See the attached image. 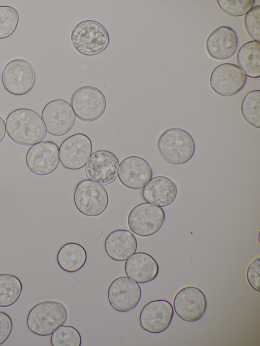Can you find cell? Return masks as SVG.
I'll return each mask as SVG.
<instances>
[{
  "label": "cell",
  "instance_id": "f546056e",
  "mask_svg": "<svg viewBox=\"0 0 260 346\" xmlns=\"http://www.w3.org/2000/svg\"><path fill=\"white\" fill-rule=\"evenodd\" d=\"M260 257L250 262L246 271L247 280L251 288L259 292Z\"/></svg>",
  "mask_w": 260,
  "mask_h": 346
},
{
  "label": "cell",
  "instance_id": "ac0fdd59",
  "mask_svg": "<svg viewBox=\"0 0 260 346\" xmlns=\"http://www.w3.org/2000/svg\"><path fill=\"white\" fill-rule=\"evenodd\" d=\"M238 46L236 31L227 26L215 28L209 34L206 42V48L209 56L218 60L231 57L237 51Z\"/></svg>",
  "mask_w": 260,
  "mask_h": 346
},
{
  "label": "cell",
  "instance_id": "30bf717a",
  "mask_svg": "<svg viewBox=\"0 0 260 346\" xmlns=\"http://www.w3.org/2000/svg\"><path fill=\"white\" fill-rule=\"evenodd\" d=\"M246 81L247 77L237 65L224 63L213 70L209 84L217 94L231 96L239 93L245 86Z\"/></svg>",
  "mask_w": 260,
  "mask_h": 346
},
{
  "label": "cell",
  "instance_id": "4316f807",
  "mask_svg": "<svg viewBox=\"0 0 260 346\" xmlns=\"http://www.w3.org/2000/svg\"><path fill=\"white\" fill-rule=\"evenodd\" d=\"M19 21L17 11L10 6H0V39H5L15 31Z\"/></svg>",
  "mask_w": 260,
  "mask_h": 346
},
{
  "label": "cell",
  "instance_id": "484cf974",
  "mask_svg": "<svg viewBox=\"0 0 260 346\" xmlns=\"http://www.w3.org/2000/svg\"><path fill=\"white\" fill-rule=\"evenodd\" d=\"M81 336L78 330L70 325H61L57 328L50 337L52 346H80Z\"/></svg>",
  "mask_w": 260,
  "mask_h": 346
},
{
  "label": "cell",
  "instance_id": "5bb4252c",
  "mask_svg": "<svg viewBox=\"0 0 260 346\" xmlns=\"http://www.w3.org/2000/svg\"><path fill=\"white\" fill-rule=\"evenodd\" d=\"M59 162L58 147L50 141L32 145L25 156L27 167L31 172L38 176L52 173L57 167Z\"/></svg>",
  "mask_w": 260,
  "mask_h": 346
},
{
  "label": "cell",
  "instance_id": "2e32d148",
  "mask_svg": "<svg viewBox=\"0 0 260 346\" xmlns=\"http://www.w3.org/2000/svg\"><path fill=\"white\" fill-rule=\"evenodd\" d=\"M119 161L111 152L101 150L93 153L85 165L87 178L102 185L111 184L117 177Z\"/></svg>",
  "mask_w": 260,
  "mask_h": 346
},
{
  "label": "cell",
  "instance_id": "7c38bea8",
  "mask_svg": "<svg viewBox=\"0 0 260 346\" xmlns=\"http://www.w3.org/2000/svg\"><path fill=\"white\" fill-rule=\"evenodd\" d=\"M207 305L205 294L199 288L187 286L179 290L173 300V308L181 319L194 322L201 319Z\"/></svg>",
  "mask_w": 260,
  "mask_h": 346
},
{
  "label": "cell",
  "instance_id": "d6986e66",
  "mask_svg": "<svg viewBox=\"0 0 260 346\" xmlns=\"http://www.w3.org/2000/svg\"><path fill=\"white\" fill-rule=\"evenodd\" d=\"M177 194L176 184L164 176L152 178L143 188L142 195L147 203L165 207L172 203Z\"/></svg>",
  "mask_w": 260,
  "mask_h": 346
},
{
  "label": "cell",
  "instance_id": "4dcf8cb0",
  "mask_svg": "<svg viewBox=\"0 0 260 346\" xmlns=\"http://www.w3.org/2000/svg\"><path fill=\"white\" fill-rule=\"evenodd\" d=\"M13 328V321L7 313L0 311V345L10 337Z\"/></svg>",
  "mask_w": 260,
  "mask_h": 346
},
{
  "label": "cell",
  "instance_id": "8fae6325",
  "mask_svg": "<svg viewBox=\"0 0 260 346\" xmlns=\"http://www.w3.org/2000/svg\"><path fill=\"white\" fill-rule=\"evenodd\" d=\"M90 139L81 133L74 134L66 139L59 148V158L67 169L78 170L83 167L91 155Z\"/></svg>",
  "mask_w": 260,
  "mask_h": 346
},
{
  "label": "cell",
  "instance_id": "83f0119b",
  "mask_svg": "<svg viewBox=\"0 0 260 346\" xmlns=\"http://www.w3.org/2000/svg\"><path fill=\"white\" fill-rule=\"evenodd\" d=\"M219 8L233 17L242 16L254 6L255 0H217Z\"/></svg>",
  "mask_w": 260,
  "mask_h": 346
},
{
  "label": "cell",
  "instance_id": "e0dca14e",
  "mask_svg": "<svg viewBox=\"0 0 260 346\" xmlns=\"http://www.w3.org/2000/svg\"><path fill=\"white\" fill-rule=\"evenodd\" d=\"M152 168L144 158L130 156L119 164L117 176L121 183L132 189L143 188L152 178Z\"/></svg>",
  "mask_w": 260,
  "mask_h": 346
},
{
  "label": "cell",
  "instance_id": "7402d4cb",
  "mask_svg": "<svg viewBox=\"0 0 260 346\" xmlns=\"http://www.w3.org/2000/svg\"><path fill=\"white\" fill-rule=\"evenodd\" d=\"M239 67L246 77L258 78L260 76V42L250 41L243 44L237 54Z\"/></svg>",
  "mask_w": 260,
  "mask_h": 346
},
{
  "label": "cell",
  "instance_id": "cb8c5ba5",
  "mask_svg": "<svg viewBox=\"0 0 260 346\" xmlns=\"http://www.w3.org/2000/svg\"><path fill=\"white\" fill-rule=\"evenodd\" d=\"M22 291V284L18 277L11 274H0V307L14 304L20 297Z\"/></svg>",
  "mask_w": 260,
  "mask_h": 346
},
{
  "label": "cell",
  "instance_id": "ba28073f",
  "mask_svg": "<svg viewBox=\"0 0 260 346\" xmlns=\"http://www.w3.org/2000/svg\"><path fill=\"white\" fill-rule=\"evenodd\" d=\"M165 220L164 210L158 206L146 202L134 206L128 214L129 229L140 236H148L156 233Z\"/></svg>",
  "mask_w": 260,
  "mask_h": 346
},
{
  "label": "cell",
  "instance_id": "277c9868",
  "mask_svg": "<svg viewBox=\"0 0 260 346\" xmlns=\"http://www.w3.org/2000/svg\"><path fill=\"white\" fill-rule=\"evenodd\" d=\"M71 40L74 49L85 56L103 52L110 42L109 33L100 23L91 20L82 21L73 28Z\"/></svg>",
  "mask_w": 260,
  "mask_h": 346
},
{
  "label": "cell",
  "instance_id": "8992f818",
  "mask_svg": "<svg viewBox=\"0 0 260 346\" xmlns=\"http://www.w3.org/2000/svg\"><path fill=\"white\" fill-rule=\"evenodd\" d=\"M71 106L75 116L84 121H92L104 114L106 108V98L97 88L81 87L72 94Z\"/></svg>",
  "mask_w": 260,
  "mask_h": 346
},
{
  "label": "cell",
  "instance_id": "9a60e30c",
  "mask_svg": "<svg viewBox=\"0 0 260 346\" xmlns=\"http://www.w3.org/2000/svg\"><path fill=\"white\" fill-rule=\"evenodd\" d=\"M173 315L174 308L169 301L162 299L152 300L141 309L140 324L142 329L149 333H159L170 326Z\"/></svg>",
  "mask_w": 260,
  "mask_h": 346
},
{
  "label": "cell",
  "instance_id": "52a82bcc",
  "mask_svg": "<svg viewBox=\"0 0 260 346\" xmlns=\"http://www.w3.org/2000/svg\"><path fill=\"white\" fill-rule=\"evenodd\" d=\"M2 82L5 89L14 95H23L29 92L36 82V73L32 65L27 60L16 59L4 67Z\"/></svg>",
  "mask_w": 260,
  "mask_h": 346
},
{
  "label": "cell",
  "instance_id": "3957f363",
  "mask_svg": "<svg viewBox=\"0 0 260 346\" xmlns=\"http://www.w3.org/2000/svg\"><path fill=\"white\" fill-rule=\"evenodd\" d=\"M157 146L161 158L175 165L188 162L195 151V143L191 135L179 128L165 130L158 137Z\"/></svg>",
  "mask_w": 260,
  "mask_h": 346
},
{
  "label": "cell",
  "instance_id": "9c48e42d",
  "mask_svg": "<svg viewBox=\"0 0 260 346\" xmlns=\"http://www.w3.org/2000/svg\"><path fill=\"white\" fill-rule=\"evenodd\" d=\"M42 119L46 131L53 136H62L68 132L75 122V115L71 105L62 99L47 102L42 112Z\"/></svg>",
  "mask_w": 260,
  "mask_h": 346
},
{
  "label": "cell",
  "instance_id": "7a4b0ae2",
  "mask_svg": "<svg viewBox=\"0 0 260 346\" xmlns=\"http://www.w3.org/2000/svg\"><path fill=\"white\" fill-rule=\"evenodd\" d=\"M68 318V310L62 303L45 301L36 304L30 309L26 324L33 333L45 336L52 334L66 322Z\"/></svg>",
  "mask_w": 260,
  "mask_h": 346
},
{
  "label": "cell",
  "instance_id": "d4e9b609",
  "mask_svg": "<svg viewBox=\"0 0 260 346\" xmlns=\"http://www.w3.org/2000/svg\"><path fill=\"white\" fill-rule=\"evenodd\" d=\"M242 115L250 125L260 128V90L248 92L243 97L241 104Z\"/></svg>",
  "mask_w": 260,
  "mask_h": 346
},
{
  "label": "cell",
  "instance_id": "4fadbf2b",
  "mask_svg": "<svg viewBox=\"0 0 260 346\" xmlns=\"http://www.w3.org/2000/svg\"><path fill=\"white\" fill-rule=\"evenodd\" d=\"M141 296V289L138 283L125 276L114 279L110 283L107 292L111 306L122 313L131 311L136 307Z\"/></svg>",
  "mask_w": 260,
  "mask_h": 346
},
{
  "label": "cell",
  "instance_id": "ffe728a7",
  "mask_svg": "<svg viewBox=\"0 0 260 346\" xmlns=\"http://www.w3.org/2000/svg\"><path fill=\"white\" fill-rule=\"evenodd\" d=\"M124 269L126 275L140 284L147 283L157 276L159 266L150 255L142 252L135 253L125 261Z\"/></svg>",
  "mask_w": 260,
  "mask_h": 346
},
{
  "label": "cell",
  "instance_id": "1f68e13d",
  "mask_svg": "<svg viewBox=\"0 0 260 346\" xmlns=\"http://www.w3.org/2000/svg\"><path fill=\"white\" fill-rule=\"evenodd\" d=\"M6 132V122L0 116V143L3 140Z\"/></svg>",
  "mask_w": 260,
  "mask_h": 346
},
{
  "label": "cell",
  "instance_id": "44dd1931",
  "mask_svg": "<svg viewBox=\"0 0 260 346\" xmlns=\"http://www.w3.org/2000/svg\"><path fill=\"white\" fill-rule=\"evenodd\" d=\"M104 248L106 254L113 260L123 261L134 254L137 241L134 235L125 229H117L106 237Z\"/></svg>",
  "mask_w": 260,
  "mask_h": 346
},
{
  "label": "cell",
  "instance_id": "6da1fadb",
  "mask_svg": "<svg viewBox=\"0 0 260 346\" xmlns=\"http://www.w3.org/2000/svg\"><path fill=\"white\" fill-rule=\"evenodd\" d=\"M6 125L10 138L21 145L32 146L46 136L42 117L29 109L19 108L11 112L7 117Z\"/></svg>",
  "mask_w": 260,
  "mask_h": 346
},
{
  "label": "cell",
  "instance_id": "f1b7e54d",
  "mask_svg": "<svg viewBox=\"0 0 260 346\" xmlns=\"http://www.w3.org/2000/svg\"><path fill=\"white\" fill-rule=\"evenodd\" d=\"M244 24L249 36L257 42L260 41V6H253L245 15Z\"/></svg>",
  "mask_w": 260,
  "mask_h": 346
},
{
  "label": "cell",
  "instance_id": "603a6c76",
  "mask_svg": "<svg viewBox=\"0 0 260 346\" xmlns=\"http://www.w3.org/2000/svg\"><path fill=\"white\" fill-rule=\"evenodd\" d=\"M87 260L84 248L77 243H68L58 250L57 262L59 267L68 272H75L81 269Z\"/></svg>",
  "mask_w": 260,
  "mask_h": 346
},
{
  "label": "cell",
  "instance_id": "5b68a950",
  "mask_svg": "<svg viewBox=\"0 0 260 346\" xmlns=\"http://www.w3.org/2000/svg\"><path fill=\"white\" fill-rule=\"evenodd\" d=\"M74 201L76 209L82 214L96 217L101 215L107 209L109 197L107 191L102 185L84 179L76 187Z\"/></svg>",
  "mask_w": 260,
  "mask_h": 346
}]
</instances>
